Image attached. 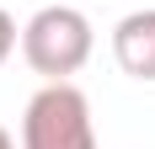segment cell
<instances>
[{"instance_id":"1","label":"cell","mask_w":155,"mask_h":149,"mask_svg":"<svg viewBox=\"0 0 155 149\" xmlns=\"http://www.w3.org/2000/svg\"><path fill=\"white\" fill-rule=\"evenodd\" d=\"M91 48H96V32L86 21V11H75V5H43L21 27V59L43 80H70L91 59Z\"/></svg>"},{"instance_id":"2","label":"cell","mask_w":155,"mask_h":149,"mask_svg":"<svg viewBox=\"0 0 155 149\" xmlns=\"http://www.w3.org/2000/svg\"><path fill=\"white\" fill-rule=\"evenodd\" d=\"M21 149H96L86 90L70 80H48L21 112Z\"/></svg>"},{"instance_id":"3","label":"cell","mask_w":155,"mask_h":149,"mask_svg":"<svg viewBox=\"0 0 155 149\" xmlns=\"http://www.w3.org/2000/svg\"><path fill=\"white\" fill-rule=\"evenodd\" d=\"M112 59H118L123 74H134V80H155V5L128 11L112 27Z\"/></svg>"},{"instance_id":"4","label":"cell","mask_w":155,"mask_h":149,"mask_svg":"<svg viewBox=\"0 0 155 149\" xmlns=\"http://www.w3.org/2000/svg\"><path fill=\"white\" fill-rule=\"evenodd\" d=\"M16 53V21H11V11H0V64Z\"/></svg>"},{"instance_id":"5","label":"cell","mask_w":155,"mask_h":149,"mask_svg":"<svg viewBox=\"0 0 155 149\" xmlns=\"http://www.w3.org/2000/svg\"><path fill=\"white\" fill-rule=\"evenodd\" d=\"M0 149H16V138H11V133H5V128H0Z\"/></svg>"}]
</instances>
